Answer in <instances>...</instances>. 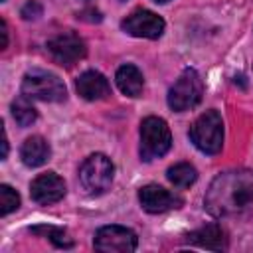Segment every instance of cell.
Here are the masks:
<instances>
[{
    "mask_svg": "<svg viewBox=\"0 0 253 253\" xmlns=\"http://www.w3.org/2000/svg\"><path fill=\"white\" fill-rule=\"evenodd\" d=\"M49 154H51V148L47 144L45 138L42 136H30L24 140L22 148H20V156H22V162L30 168H36V166H42L49 160Z\"/></svg>",
    "mask_w": 253,
    "mask_h": 253,
    "instance_id": "5bb4252c",
    "label": "cell"
},
{
    "mask_svg": "<svg viewBox=\"0 0 253 253\" xmlns=\"http://www.w3.org/2000/svg\"><path fill=\"white\" fill-rule=\"evenodd\" d=\"M251 204H253L251 170H227L217 174L204 196V208L213 217L233 215Z\"/></svg>",
    "mask_w": 253,
    "mask_h": 253,
    "instance_id": "6da1fadb",
    "label": "cell"
},
{
    "mask_svg": "<svg viewBox=\"0 0 253 253\" xmlns=\"http://www.w3.org/2000/svg\"><path fill=\"white\" fill-rule=\"evenodd\" d=\"M136 243V233L123 225H105L95 233V249L103 253H130Z\"/></svg>",
    "mask_w": 253,
    "mask_h": 253,
    "instance_id": "52a82bcc",
    "label": "cell"
},
{
    "mask_svg": "<svg viewBox=\"0 0 253 253\" xmlns=\"http://www.w3.org/2000/svg\"><path fill=\"white\" fill-rule=\"evenodd\" d=\"M0 28H2V49L8 47V26L6 20H0Z\"/></svg>",
    "mask_w": 253,
    "mask_h": 253,
    "instance_id": "7402d4cb",
    "label": "cell"
},
{
    "mask_svg": "<svg viewBox=\"0 0 253 253\" xmlns=\"http://www.w3.org/2000/svg\"><path fill=\"white\" fill-rule=\"evenodd\" d=\"M204 95V81L196 69H184L182 75L168 91V105L172 111L182 113L194 109Z\"/></svg>",
    "mask_w": 253,
    "mask_h": 253,
    "instance_id": "5b68a950",
    "label": "cell"
},
{
    "mask_svg": "<svg viewBox=\"0 0 253 253\" xmlns=\"http://www.w3.org/2000/svg\"><path fill=\"white\" fill-rule=\"evenodd\" d=\"M75 89L87 101H99V99H105L111 95V85H109L107 77L99 71L81 73L75 81Z\"/></svg>",
    "mask_w": 253,
    "mask_h": 253,
    "instance_id": "7c38bea8",
    "label": "cell"
},
{
    "mask_svg": "<svg viewBox=\"0 0 253 253\" xmlns=\"http://www.w3.org/2000/svg\"><path fill=\"white\" fill-rule=\"evenodd\" d=\"M22 93L28 99L47 101V103H61L67 97V89L63 81L47 71H30L24 75Z\"/></svg>",
    "mask_w": 253,
    "mask_h": 253,
    "instance_id": "277c9868",
    "label": "cell"
},
{
    "mask_svg": "<svg viewBox=\"0 0 253 253\" xmlns=\"http://www.w3.org/2000/svg\"><path fill=\"white\" fill-rule=\"evenodd\" d=\"M119 2H125V0H119Z\"/></svg>",
    "mask_w": 253,
    "mask_h": 253,
    "instance_id": "d4e9b609",
    "label": "cell"
},
{
    "mask_svg": "<svg viewBox=\"0 0 253 253\" xmlns=\"http://www.w3.org/2000/svg\"><path fill=\"white\" fill-rule=\"evenodd\" d=\"M172 132L164 119L160 117H146L140 123V158L154 160L164 156L170 150Z\"/></svg>",
    "mask_w": 253,
    "mask_h": 253,
    "instance_id": "3957f363",
    "label": "cell"
},
{
    "mask_svg": "<svg viewBox=\"0 0 253 253\" xmlns=\"http://www.w3.org/2000/svg\"><path fill=\"white\" fill-rule=\"evenodd\" d=\"M77 18H79V20H85V22H101V20H103L101 12L95 10V8H85V10H81V12L77 14Z\"/></svg>",
    "mask_w": 253,
    "mask_h": 253,
    "instance_id": "44dd1931",
    "label": "cell"
},
{
    "mask_svg": "<svg viewBox=\"0 0 253 253\" xmlns=\"http://www.w3.org/2000/svg\"><path fill=\"white\" fill-rule=\"evenodd\" d=\"M20 206V196L16 190H12L8 184H2L0 186V211L2 215H8L10 211L18 210Z\"/></svg>",
    "mask_w": 253,
    "mask_h": 253,
    "instance_id": "d6986e66",
    "label": "cell"
},
{
    "mask_svg": "<svg viewBox=\"0 0 253 253\" xmlns=\"http://www.w3.org/2000/svg\"><path fill=\"white\" fill-rule=\"evenodd\" d=\"M154 2H158V4H164V2H168V0H154Z\"/></svg>",
    "mask_w": 253,
    "mask_h": 253,
    "instance_id": "cb8c5ba5",
    "label": "cell"
},
{
    "mask_svg": "<svg viewBox=\"0 0 253 253\" xmlns=\"http://www.w3.org/2000/svg\"><path fill=\"white\" fill-rule=\"evenodd\" d=\"M121 28L134 38L156 40L164 32V20L150 10H134L121 22Z\"/></svg>",
    "mask_w": 253,
    "mask_h": 253,
    "instance_id": "9c48e42d",
    "label": "cell"
},
{
    "mask_svg": "<svg viewBox=\"0 0 253 253\" xmlns=\"http://www.w3.org/2000/svg\"><path fill=\"white\" fill-rule=\"evenodd\" d=\"M188 241L194 243V245H198V247L213 249V251H221V249L227 247L225 231L217 223H210V225H204V227L192 231L188 235Z\"/></svg>",
    "mask_w": 253,
    "mask_h": 253,
    "instance_id": "4fadbf2b",
    "label": "cell"
},
{
    "mask_svg": "<svg viewBox=\"0 0 253 253\" xmlns=\"http://www.w3.org/2000/svg\"><path fill=\"white\" fill-rule=\"evenodd\" d=\"M30 196L36 204L40 206H49L59 202L65 196V182L59 178L55 172H45L40 174L32 184H30Z\"/></svg>",
    "mask_w": 253,
    "mask_h": 253,
    "instance_id": "8fae6325",
    "label": "cell"
},
{
    "mask_svg": "<svg viewBox=\"0 0 253 253\" xmlns=\"http://www.w3.org/2000/svg\"><path fill=\"white\" fill-rule=\"evenodd\" d=\"M190 138L204 154H217L223 146V121L219 113L213 109L202 113L190 128Z\"/></svg>",
    "mask_w": 253,
    "mask_h": 253,
    "instance_id": "7a4b0ae2",
    "label": "cell"
},
{
    "mask_svg": "<svg viewBox=\"0 0 253 253\" xmlns=\"http://www.w3.org/2000/svg\"><path fill=\"white\" fill-rule=\"evenodd\" d=\"M40 16H42V4L40 2L30 0V2L24 4V8H22V18L24 20H36Z\"/></svg>",
    "mask_w": 253,
    "mask_h": 253,
    "instance_id": "ffe728a7",
    "label": "cell"
},
{
    "mask_svg": "<svg viewBox=\"0 0 253 253\" xmlns=\"http://www.w3.org/2000/svg\"><path fill=\"white\" fill-rule=\"evenodd\" d=\"M115 166L105 154H91L79 168V182L89 194H103L113 182Z\"/></svg>",
    "mask_w": 253,
    "mask_h": 253,
    "instance_id": "8992f818",
    "label": "cell"
},
{
    "mask_svg": "<svg viewBox=\"0 0 253 253\" xmlns=\"http://www.w3.org/2000/svg\"><path fill=\"white\" fill-rule=\"evenodd\" d=\"M47 51L59 65L71 67L73 63H77L79 59H83L87 55V45L77 34L63 32V34L53 36L47 42Z\"/></svg>",
    "mask_w": 253,
    "mask_h": 253,
    "instance_id": "ba28073f",
    "label": "cell"
},
{
    "mask_svg": "<svg viewBox=\"0 0 253 253\" xmlns=\"http://www.w3.org/2000/svg\"><path fill=\"white\" fill-rule=\"evenodd\" d=\"M138 200H140V206L148 213H162V211H168V210H174V208L182 206L180 196H176L174 192H170V190H166L158 184L142 186L140 192H138Z\"/></svg>",
    "mask_w": 253,
    "mask_h": 253,
    "instance_id": "30bf717a",
    "label": "cell"
},
{
    "mask_svg": "<svg viewBox=\"0 0 253 253\" xmlns=\"http://www.w3.org/2000/svg\"><path fill=\"white\" fill-rule=\"evenodd\" d=\"M168 180L178 188H188L198 180V172L188 162H178L168 168Z\"/></svg>",
    "mask_w": 253,
    "mask_h": 253,
    "instance_id": "2e32d148",
    "label": "cell"
},
{
    "mask_svg": "<svg viewBox=\"0 0 253 253\" xmlns=\"http://www.w3.org/2000/svg\"><path fill=\"white\" fill-rule=\"evenodd\" d=\"M32 233L49 237V241H51L55 247H65V249L73 247V239L67 237V233H65L61 227H53V225H38V227H32Z\"/></svg>",
    "mask_w": 253,
    "mask_h": 253,
    "instance_id": "ac0fdd59",
    "label": "cell"
},
{
    "mask_svg": "<svg viewBox=\"0 0 253 253\" xmlns=\"http://www.w3.org/2000/svg\"><path fill=\"white\" fill-rule=\"evenodd\" d=\"M8 156V138H6V132H4V140H2V158Z\"/></svg>",
    "mask_w": 253,
    "mask_h": 253,
    "instance_id": "603a6c76",
    "label": "cell"
},
{
    "mask_svg": "<svg viewBox=\"0 0 253 253\" xmlns=\"http://www.w3.org/2000/svg\"><path fill=\"white\" fill-rule=\"evenodd\" d=\"M115 79H117V87L126 97H138L142 93L144 79H142V73L138 71V67L126 63V65H123V67L117 69Z\"/></svg>",
    "mask_w": 253,
    "mask_h": 253,
    "instance_id": "9a60e30c",
    "label": "cell"
},
{
    "mask_svg": "<svg viewBox=\"0 0 253 253\" xmlns=\"http://www.w3.org/2000/svg\"><path fill=\"white\" fill-rule=\"evenodd\" d=\"M12 117L14 121L20 125V126H30L36 119H38V113L34 109V105L28 101L26 95L18 97L14 103H12Z\"/></svg>",
    "mask_w": 253,
    "mask_h": 253,
    "instance_id": "e0dca14e",
    "label": "cell"
}]
</instances>
